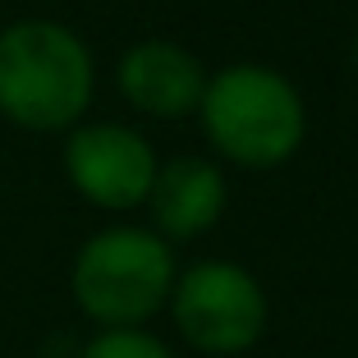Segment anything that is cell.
I'll return each mask as SVG.
<instances>
[{
    "label": "cell",
    "mask_w": 358,
    "mask_h": 358,
    "mask_svg": "<svg viewBox=\"0 0 358 358\" xmlns=\"http://www.w3.org/2000/svg\"><path fill=\"white\" fill-rule=\"evenodd\" d=\"M175 327L202 354H243L266 331V294L234 262H198L170 289Z\"/></svg>",
    "instance_id": "4"
},
{
    "label": "cell",
    "mask_w": 358,
    "mask_h": 358,
    "mask_svg": "<svg viewBox=\"0 0 358 358\" xmlns=\"http://www.w3.org/2000/svg\"><path fill=\"white\" fill-rule=\"evenodd\" d=\"M152 216L170 239H193V234L211 230L225 207V179L221 170L202 157H179L152 179Z\"/></svg>",
    "instance_id": "7"
},
{
    "label": "cell",
    "mask_w": 358,
    "mask_h": 358,
    "mask_svg": "<svg viewBox=\"0 0 358 358\" xmlns=\"http://www.w3.org/2000/svg\"><path fill=\"white\" fill-rule=\"evenodd\" d=\"M83 358H175L161 340H152L148 331H106L83 349Z\"/></svg>",
    "instance_id": "8"
},
{
    "label": "cell",
    "mask_w": 358,
    "mask_h": 358,
    "mask_svg": "<svg viewBox=\"0 0 358 358\" xmlns=\"http://www.w3.org/2000/svg\"><path fill=\"white\" fill-rule=\"evenodd\" d=\"M354 64H358V42H354Z\"/></svg>",
    "instance_id": "9"
},
{
    "label": "cell",
    "mask_w": 358,
    "mask_h": 358,
    "mask_svg": "<svg viewBox=\"0 0 358 358\" xmlns=\"http://www.w3.org/2000/svg\"><path fill=\"white\" fill-rule=\"evenodd\" d=\"M175 289V257L152 230H101L78 248L74 299L106 331H134Z\"/></svg>",
    "instance_id": "3"
},
{
    "label": "cell",
    "mask_w": 358,
    "mask_h": 358,
    "mask_svg": "<svg viewBox=\"0 0 358 358\" xmlns=\"http://www.w3.org/2000/svg\"><path fill=\"white\" fill-rule=\"evenodd\" d=\"M120 92L148 110V115L175 120L198 110L202 92H207V78H202V64L193 60L184 46L175 42H138L134 51L120 60Z\"/></svg>",
    "instance_id": "6"
},
{
    "label": "cell",
    "mask_w": 358,
    "mask_h": 358,
    "mask_svg": "<svg viewBox=\"0 0 358 358\" xmlns=\"http://www.w3.org/2000/svg\"><path fill=\"white\" fill-rule=\"evenodd\" d=\"M64 170L87 202L124 211L148 202L152 179H157V157H152L148 138L124 124H83L69 134Z\"/></svg>",
    "instance_id": "5"
},
{
    "label": "cell",
    "mask_w": 358,
    "mask_h": 358,
    "mask_svg": "<svg viewBox=\"0 0 358 358\" xmlns=\"http://www.w3.org/2000/svg\"><path fill=\"white\" fill-rule=\"evenodd\" d=\"M198 106L211 143L239 166H280L303 143V101L280 74L262 64H234L207 78Z\"/></svg>",
    "instance_id": "2"
},
{
    "label": "cell",
    "mask_w": 358,
    "mask_h": 358,
    "mask_svg": "<svg viewBox=\"0 0 358 358\" xmlns=\"http://www.w3.org/2000/svg\"><path fill=\"white\" fill-rule=\"evenodd\" d=\"M92 101V55L69 28L23 19L0 32V115L19 129H69Z\"/></svg>",
    "instance_id": "1"
}]
</instances>
